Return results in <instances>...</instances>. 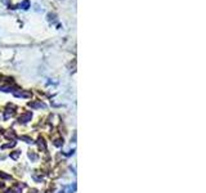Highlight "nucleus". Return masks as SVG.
<instances>
[{"label": "nucleus", "mask_w": 206, "mask_h": 193, "mask_svg": "<svg viewBox=\"0 0 206 193\" xmlns=\"http://www.w3.org/2000/svg\"><path fill=\"white\" fill-rule=\"evenodd\" d=\"M21 7H23V9H27L28 8V0H25V2L21 4Z\"/></svg>", "instance_id": "f257e3e1"}]
</instances>
